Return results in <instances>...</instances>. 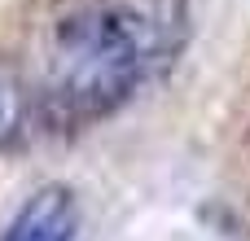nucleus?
<instances>
[{"instance_id": "nucleus-1", "label": "nucleus", "mask_w": 250, "mask_h": 241, "mask_svg": "<svg viewBox=\"0 0 250 241\" xmlns=\"http://www.w3.org/2000/svg\"><path fill=\"white\" fill-rule=\"evenodd\" d=\"M180 0H79L48 35L44 92L70 123L114 114L176 48Z\"/></svg>"}, {"instance_id": "nucleus-2", "label": "nucleus", "mask_w": 250, "mask_h": 241, "mask_svg": "<svg viewBox=\"0 0 250 241\" xmlns=\"http://www.w3.org/2000/svg\"><path fill=\"white\" fill-rule=\"evenodd\" d=\"M75 233H79L75 193L66 184H44L18 206V215L4 228V241H75Z\"/></svg>"}, {"instance_id": "nucleus-3", "label": "nucleus", "mask_w": 250, "mask_h": 241, "mask_svg": "<svg viewBox=\"0 0 250 241\" xmlns=\"http://www.w3.org/2000/svg\"><path fill=\"white\" fill-rule=\"evenodd\" d=\"M26 132V83L13 66L0 61V154L13 149Z\"/></svg>"}]
</instances>
